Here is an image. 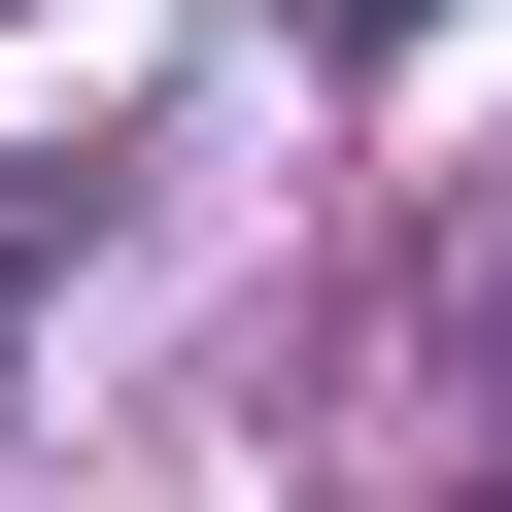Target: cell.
I'll return each instance as SVG.
<instances>
[{
  "label": "cell",
  "mask_w": 512,
  "mask_h": 512,
  "mask_svg": "<svg viewBox=\"0 0 512 512\" xmlns=\"http://www.w3.org/2000/svg\"><path fill=\"white\" fill-rule=\"evenodd\" d=\"M308 35H342V69H410V35H444V0H308Z\"/></svg>",
  "instance_id": "1"
},
{
  "label": "cell",
  "mask_w": 512,
  "mask_h": 512,
  "mask_svg": "<svg viewBox=\"0 0 512 512\" xmlns=\"http://www.w3.org/2000/svg\"><path fill=\"white\" fill-rule=\"evenodd\" d=\"M0 274H35V205H0Z\"/></svg>",
  "instance_id": "2"
}]
</instances>
